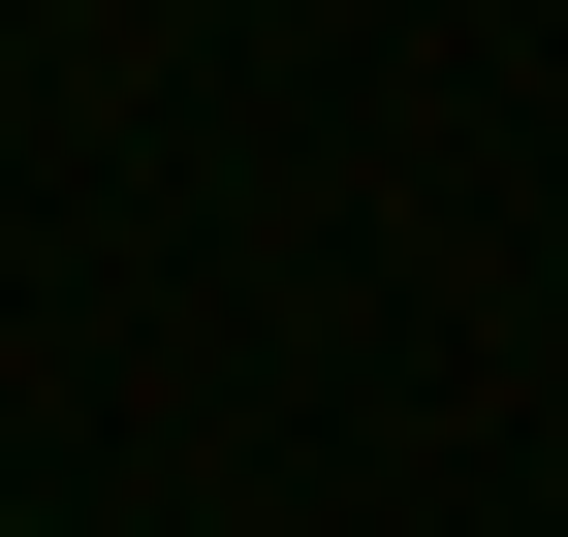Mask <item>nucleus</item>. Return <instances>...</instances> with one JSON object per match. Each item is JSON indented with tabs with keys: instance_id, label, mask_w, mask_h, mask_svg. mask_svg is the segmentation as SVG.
I'll return each instance as SVG.
<instances>
[{
	"instance_id": "f257e3e1",
	"label": "nucleus",
	"mask_w": 568,
	"mask_h": 537,
	"mask_svg": "<svg viewBox=\"0 0 568 537\" xmlns=\"http://www.w3.org/2000/svg\"><path fill=\"white\" fill-rule=\"evenodd\" d=\"M0 537H63V506H0Z\"/></svg>"
}]
</instances>
